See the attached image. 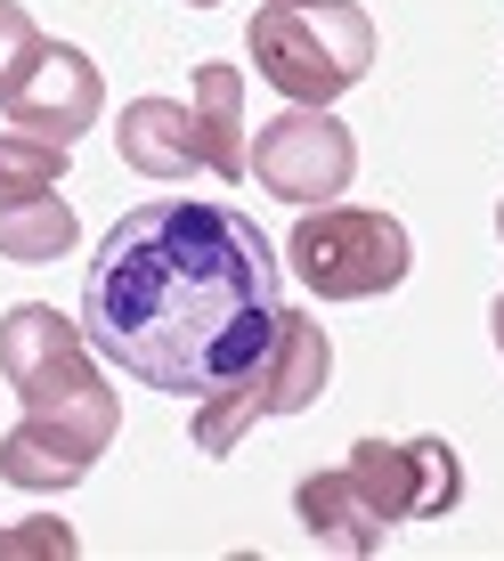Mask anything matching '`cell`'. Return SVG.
I'll list each match as a JSON object with an SVG mask.
<instances>
[{
    "label": "cell",
    "mask_w": 504,
    "mask_h": 561,
    "mask_svg": "<svg viewBox=\"0 0 504 561\" xmlns=\"http://www.w3.org/2000/svg\"><path fill=\"white\" fill-rule=\"evenodd\" d=\"M285 268L252 211L211 196H154L106 228L82 268V334L114 375L163 399H211L277 342Z\"/></svg>",
    "instance_id": "obj_1"
},
{
    "label": "cell",
    "mask_w": 504,
    "mask_h": 561,
    "mask_svg": "<svg viewBox=\"0 0 504 561\" xmlns=\"http://www.w3.org/2000/svg\"><path fill=\"white\" fill-rule=\"evenodd\" d=\"M294 513H301V529L318 537L325 553H351V561H358V553H382V537H391V529L375 520V505H366V489L342 472V463L301 480V489H294Z\"/></svg>",
    "instance_id": "obj_11"
},
{
    "label": "cell",
    "mask_w": 504,
    "mask_h": 561,
    "mask_svg": "<svg viewBox=\"0 0 504 561\" xmlns=\"http://www.w3.org/2000/svg\"><path fill=\"white\" fill-rule=\"evenodd\" d=\"M252 180L285 204H334L358 180V139L334 123L325 106H285L252 130Z\"/></svg>",
    "instance_id": "obj_6"
},
{
    "label": "cell",
    "mask_w": 504,
    "mask_h": 561,
    "mask_svg": "<svg viewBox=\"0 0 504 561\" xmlns=\"http://www.w3.org/2000/svg\"><path fill=\"white\" fill-rule=\"evenodd\" d=\"M342 472L366 489V505H375L382 529L463 505V463H456L448 439H406V448H391V439H358V448L342 456Z\"/></svg>",
    "instance_id": "obj_7"
},
{
    "label": "cell",
    "mask_w": 504,
    "mask_h": 561,
    "mask_svg": "<svg viewBox=\"0 0 504 561\" xmlns=\"http://www.w3.org/2000/svg\"><path fill=\"white\" fill-rule=\"evenodd\" d=\"M114 147L139 180H187L204 171V147H196V106L187 99H130L123 123H114Z\"/></svg>",
    "instance_id": "obj_9"
},
{
    "label": "cell",
    "mask_w": 504,
    "mask_h": 561,
    "mask_svg": "<svg viewBox=\"0 0 504 561\" xmlns=\"http://www.w3.org/2000/svg\"><path fill=\"white\" fill-rule=\"evenodd\" d=\"M66 154L73 147H49L33 130H0V196H49L66 180Z\"/></svg>",
    "instance_id": "obj_14"
},
{
    "label": "cell",
    "mask_w": 504,
    "mask_h": 561,
    "mask_svg": "<svg viewBox=\"0 0 504 561\" xmlns=\"http://www.w3.org/2000/svg\"><path fill=\"white\" fill-rule=\"evenodd\" d=\"M0 375L25 399V415H49L66 432H82L90 448H114L123 432V399L99 375V351H90L82 318H57L49 301H16L0 318Z\"/></svg>",
    "instance_id": "obj_2"
},
{
    "label": "cell",
    "mask_w": 504,
    "mask_h": 561,
    "mask_svg": "<svg viewBox=\"0 0 504 561\" xmlns=\"http://www.w3.org/2000/svg\"><path fill=\"white\" fill-rule=\"evenodd\" d=\"M252 73L294 106H334L375 66V16L358 0H268L252 9Z\"/></svg>",
    "instance_id": "obj_3"
},
{
    "label": "cell",
    "mask_w": 504,
    "mask_h": 561,
    "mask_svg": "<svg viewBox=\"0 0 504 561\" xmlns=\"http://www.w3.org/2000/svg\"><path fill=\"white\" fill-rule=\"evenodd\" d=\"M0 106H9V130H33V139H49V147H73L82 130H99L106 82H99V66H90L82 49L49 42L42 57H33V73Z\"/></svg>",
    "instance_id": "obj_8"
},
{
    "label": "cell",
    "mask_w": 504,
    "mask_h": 561,
    "mask_svg": "<svg viewBox=\"0 0 504 561\" xmlns=\"http://www.w3.org/2000/svg\"><path fill=\"white\" fill-rule=\"evenodd\" d=\"M489 334H496V358H504V294H496V309H489Z\"/></svg>",
    "instance_id": "obj_16"
},
{
    "label": "cell",
    "mask_w": 504,
    "mask_h": 561,
    "mask_svg": "<svg viewBox=\"0 0 504 561\" xmlns=\"http://www.w3.org/2000/svg\"><path fill=\"white\" fill-rule=\"evenodd\" d=\"M42 49H49V33L33 25L16 0H0V99H9V90L33 73V57H42Z\"/></svg>",
    "instance_id": "obj_15"
},
{
    "label": "cell",
    "mask_w": 504,
    "mask_h": 561,
    "mask_svg": "<svg viewBox=\"0 0 504 561\" xmlns=\"http://www.w3.org/2000/svg\"><path fill=\"white\" fill-rule=\"evenodd\" d=\"M73 237H82V220H73V204L57 196H0V261H66Z\"/></svg>",
    "instance_id": "obj_13"
},
{
    "label": "cell",
    "mask_w": 504,
    "mask_h": 561,
    "mask_svg": "<svg viewBox=\"0 0 504 561\" xmlns=\"http://www.w3.org/2000/svg\"><path fill=\"white\" fill-rule=\"evenodd\" d=\"M496 237H504V204H496Z\"/></svg>",
    "instance_id": "obj_18"
},
{
    "label": "cell",
    "mask_w": 504,
    "mask_h": 561,
    "mask_svg": "<svg viewBox=\"0 0 504 561\" xmlns=\"http://www.w3.org/2000/svg\"><path fill=\"white\" fill-rule=\"evenodd\" d=\"M187 9H220V0H187Z\"/></svg>",
    "instance_id": "obj_17"
},
{
    "label": "cell",
    "mask_w": 504,
    "mask_h": 561,
    "mask_svg": "<svg viewBox=\"0 0 504 561\" xmlns=\"http://www.w3.org/2000/svg\"><path fill=\"white\" fill-rule=\"evenodd\" d=\"M285 261H294V277L318 301H375V294H391V285H406L415 244H406V228L391 220V211L318 204V211H301V220H294Z\"/></svg>",
    "instance_id": "obj_5"
},
{
    "label": "cell",
    "mask_w": 504,
    "mask_h": 561,
    "mask_svg": "<svg viewBox=\"0 0 504 561\" xmlns=\"http://www.w3.org/2000/svg\"><path fill=\"white\" fill-rule=\"evenodd\" d=\"M325 375H334V342L309 309H285L277 342L244 366L237 382H220L211 399H196V456H237V439L268 415H301L325 399Z\"/></svg>",
    "instance_id": "obj_4"
},
{
    "label": "cell",
    "mask_w": 504,
    "mask_h": 561,
    "mask_svg": "<svg viewBox=\"0 0 504 561\" xmlns=\"http://www.w3.org/2000/svg\"><path fill=\"white\" fill-rule=\"evenodd\" d=\"M196 147H204V171L228 187L252 180V139H244V73L237 66H196Z\"/></svg>",
    "instance_id": "obj_12"
},
{
    "label": "cell",
    "mask_w": 504,
    "mask_h": 561,
    "mask_svg": "<svg viewBox=\"0 0 504 561\" xmlns=\"http://www.w3.org/2000/svg\"><path fill=\"white\" fill-rule=\"evenodd\" d=\"M99 456L106 448H90L82 432H66V423H49V415H25L0 439V480L25 489V496H57V489H73V480H90Z\"/></svg>",
    "instance_id": "obj_10"
}]
</instances>
